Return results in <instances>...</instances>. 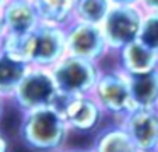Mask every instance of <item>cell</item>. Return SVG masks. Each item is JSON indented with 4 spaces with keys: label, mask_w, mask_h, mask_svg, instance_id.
<instances>
[{
    "label": "cell",
    "mask_w": 158,
    "mask_h": 152,
    "mask_svg": "<svg viewBox=\"0 0 158 152\" xmlns=\"http://www.w3.org/2000/svg\"><path fill=\"white\" fill-rule=\"evenodd\" d=\"M2 51L29 67L48 69L65 56L66 38L60 29L51 26L32 28L24 34L10 33L2 43Z\"/></svg>",
    "instance_id": "cell-1"
},
{
    "label": "cell",
    "mask_w": 158,
    "mask_h": 152,
    "mask_svg": "<svg viewBox=\"0 0 158 152\" xmlns=\"http://www.w3.org/2000/svg\"><path fill=\"white\" fill-rule=\"evenodd\" d=\"M70 127L56 106L26 111L21 121V137L38 152H58L65 145Z\"/></svg>",
    "instance_id": "cell-2"
},
{
    "label": "cell",
    "mask_w": 158,
    "mask_h": 152,
    "mask_svg": "<svg viewBox=\"0 0 158 152\" xmlns=\"http://www.w3.org/2000/svg\"><path fill=\"white\" fill-rule=\"evenodd\" d=\"M49 72L61 97L92 94L100 75L92 60L73 55H65L49 69Z\"/></svg>",
    "instance_id": "cell-3"
},
{
    "label": "cell",
    "mask_w": 158,
    "mask_h": 152,
    "mask_svg": "<svg viewBox=\"0 0 158 152\" xmlns=\"http://www.w3.org/2000/svg\"><path fill=\"white\" fill-rule=\"evenodd\" d=\"M12 97L15 99L17 106L26 113L38 108L55 106L60 99V92L56 89L49 69L29 67Z\"/></svg>",
    "instance_id": "cell-4"
},
{
    "label": "cell",
    "mask_w": 158,
    "mask_h": 152,
    "mask_svg": "<svg viewBox=\"0 0 158 152\" xmlns=\"http://www.w3.org/2000/svg\"><path fill=\"white\" fill-rule=\"evenodd\" d=\"M92 96L102 108V111H109L112 114H127L136 110L129 91L126 72H110L100 74L92 91Z\"/></svg>",
    "instance_id": "cell-5"
},
{
    "label": "cell",
    "mask_w": 158,
    "mask_h": 152,
    "mask_svg": "<svg viewBox=\"0 0 158 152\" xmlns=\"http://www.w3.org/2000/svg\"><path fill=\"white\" fill-rule=\"evenodd\" d=\"M141 19L129 5H117L107 11L104 17V38L112 48H124L127 43L138 39Z\"/></svg>",
    "instance_id": "cell-6"
},
{
    "label": "cell",
    "mask_w": 158,
    "mask_h": 152,
    "mask_svg": "<svg viewBox=\"0 0 158 152\" xmlns=\"http://www.w3.org/2000/svg\"><path fill=\"white\" fill-rule=\"evenodd\" d=\"M55 106L60 110L68 127L78 132H92L99 125L100 116H102V108L99 106V103L92 94H82V96L72 97L60 96Z\"/></svg>",
    "instance_id": "cell-7"
},
{
    "label": "cell",
    "mask_w": 158,
    "mask_h": 152,
    "mask_svg": "<svg viewBox=\"0 0 158 152\" xmlns=\"http://www.w3.org/2000/svg\"><path fill=\"white\" fill-rule=\"evenodd\" d=\"M123 127L141 152H155L158 142V111L155 106L136 108L124 114Z\"/></svg>",
    "instance_id": "cell-8"
},
{
    "label": "cell",
    "mask_w": 158,
    "mask_h": 152,
    "mask_svg": "<svg viewBox=\"0 0 158 152\" xmlns=\"http://www.w3.org/2000/svg\"><path fill=\"white\" fill-rule=\"evenodd\" d=\"M106 38L102 29L92 22H80L70 31L66 38V50L70 55L95 62L106 51Z\"/></svg>",
    "instance_id": "cell-9"
},
{
    "label": "cell",
    "mask_w": 158,
    "mask_h": 152,
    "mask_svg": "<svg viewBox=\"0 0 158 152\" xmlns=\"http://www.w3.org/2000/svg\"><path fill=\"white\" fill-rule=\"evenodd\" d=\"M129 91L136 108H151L158 99V67L143 74H127Z\"/></svg>",
    "instance_id": "cell-10"
},
{
    "label": "cell",
    "mask_w": 158,
    "mask_h": 152,
    "mask_svg": "<svg viewBox=\"0 0 158 152\" xmlns=\"http://www.w3.org/2000/svg\"><path fill=\"white\" fill-rule=\"evenodd\" d=\"M158 67V51L144 46L139 39L127 43L123 48V72L143 74Z\"/></svg>",
    "instance_id": "cell-11"
},
{
    "label": "cell",
    "mask_w": 158,
    "mask_h": 152,
    "mask_svg": "<svg viewBox=\"0 0 158 152\" xmlns=\"http://www.w3.org/2000/svg\"><path fill=\"white\" fill-rule=\"evenodd\" d=\"M4 22L7 26L9 33L12 34H24L36 28L38 21V12L36 7L27 0H12L5 7L4 12Z\"/></svg>",
    "instance_id": "cell-12"
},
{
    "label": "cell",
    "mask_w": 158,
    "mask_h": 152,
    "mask_svg": "<svg viewBox=\"0 0 158 152\" xmlns=\"http://www.w3.org/2000/svg\"><path fill=\"white\" fill-rule=\"evenodd\" d=\"M94 152H141L123 125L102 130L95 138Z\"/></svg>",
    "instance_id": "cell-13"
},
{
    "label": "cell",
    "mask_w": 158,
    "mask_h": 152,
    "mask_svg": "<svg viewBox=\"0 0 158 152\" xmlns=\"http://www.w3.org/2000/svg\"><path fill=\"white\" fill-rule=\"evenodd\" d=\"M29 65L7 56L4 51L0 53V97L14 96L19 82L24 74L27 72Z\"/></svg>",
    "instance_id": "cell-14"
},
{
    "label": "cell",
    "mask_w": 158,
    "mask_h": 152,
    "mask_svg": "<svg viewBox=\"0 0 158 152\" xmlns=\"http://www.w3.org/2000/svg\"><path fill=\"white\" fill-rule=\"evenodd\" d=\"M75 0H34L38 16L48 24H60L68 17Z\"/></svg>",
    "instance_id": "cell-15"
},
{
    "label": "cell",
    "mask_w": 158,
    "mask_h": 152,
    "mask_svg": "<svg viewBox=\"0 0 158 152\" xmlns=\"http://www.w3.org/2000/svg\"><path fill=\"white\" fill-rule=\"evenodd\" d=\"M77 14L83 22L97 24L107 14V0H77Z\"/></svg>",
    "instance_id": "cell-16"
},
{
    "label": "cell",
    "mask_w": 158,
    "mask_h": 152,
    "mask_svg": "<svg viewBox=\"0 0 158 152\" xmlns=\"http://www.w3.org/2000/svg\"><path fill=\"white\" fill-rule=\"evenodd\" d=\"M139 41L144 46L158 51V14H153L150 17H146L144 21H141L139 28Z\"/></svg>",
    "instance_id": "cell-17"
},
{
    "label": "cell",
    "mask_w": 158,
    "mask_h": 152,
    "mask_svg": "<svg viewBox=\"0 0 158 152\" xmlns=\"http://www.w3.org/2000/svg\"><path fill=\"white\" fill-rule=\"evenodd\" d=\"M0 152H9V144L2 133H0Z\"/></svg>",
    "instance_id": "cell-18"
},
{
    "label": "cell",
    "mask_w": 158,
    "mask_h": 152,
    "mask_svg": "<svg viewBox=\"0 0 158 152\" xmlns=\"http://www.w3.org/2000/svg\"><path fill=\"white\" fill-rule=\"evenodd\" d=\"M144 5L150 9H155V11H158V0H144Z\"/></svg>",
    "instance_id": "cell-19"
},
{
    "label": "cell",
    "mask_w": 158,
    "mask_h": 152,
    "mask_svg": "<svg viewBox=\"0 0 158 152\" xmlns=\"http://www.w3.org/2000/svg\"><path fill=\"white\" fill-rule=\"evenodd\" d=\"M112 4H116V5H131V4H134L136 0H110Z\"/></svg>",
    "instance_id": "cell-20"
},
{
    "label": "cell",
    "mask_w": 158,
    "mask_h": 152,
    "mask_svg": "<svg viewBox=\"0 0 158 152\" xmlns=\"http://www.w3.org/2000/svg\"><path fill=\"white\" fill-rule=\"evenodd\" d=\"M58 152H94L92 149H72V150H61L60 149Z\"/></svg>",
    "instance_id": "cell-21"
},
{
    "label": "cell",
    "mask_w": 158,
    "mask_h": 152,
    "mask_svg": "<svg viewBox=\"0 0 158 152\" xmlns=\"http://www.w3.org/2000/svg\"><path fill=\"white\" fill-rule=\"evenodd\" d=\"M2 99H4V97H0V114H2Z\"/></svg>",
    "instance_id": "cell-22"
},
{
    "label": "cell",
    "mask_w": 158,
    "mask_h": 152,
    "mask_svg": "<svg viewBox=\"0 0 158 152\" xmlns=\"http://www.w3.org/2000/svg\"><path fill=\"white\" fill-rule=\"evenodd\" d=\"M2 22H4V19L0 17V33H2Z\"/></svg>",
    "instance_id": "cell-23"
},
{
    "label": "cell",
    "mask_w": 158,
    "mask_h": 152,
    "mask_svg": "<svg viewBox=\"0 0 158 152\" xmlns=\"http://www.w3.org/2000/svg\"><path fill=\"white\" fill-rule=\"evenodd\" d=\"M155 110L158 111V99H156V103H155Z\"/></svg>",
    "instance_id": "cell-24"
},
{
    "label": "cell",
    "mask_w": 158,
    "mask_h": 152,
    "mask_svg": "<svg viewBox=\"0 0 158 152\" xmlns=\"http://www.w3.org/2000/svg\"><path fill=\"white\" fill-rule=\"evenodd\" d=\"M155 152H158V142H156V147H155Z\"/></svg>",
    "instance_id": "cell-25"
},
{
    "label": "cell",
    "mask_w": 158,
    "mask_h": 152,
    "mask_svg": "<svg viewBox=\"0 0 158 152\" xmlns=\"http://www.w3.org/2000/svg\"><path fill=\"white\" fill-rule=\"evenodd\" d=\"M0 53H2V43H0Z\"/></svg>",
    "instance_id": "cell-26"
},
{
    "label": "cell",
    "mask_w": 158,
    "mask_h": 152,
    "mask_svg": "<svg viewBox=\"0 0 158 152\" xmlns=\"http://www.w3.org/2000/svg\"><path fill=\"white\" fill-rule=\"evenodd\" d=\"M2 2H4V0H0V5H2Z\"/></svg>",
    "instance_id": "cell-27"
}]
</instances>
